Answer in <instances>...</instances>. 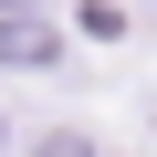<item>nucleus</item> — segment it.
<instances>
[{
    "label": "nucleus",
    "mask_w": 157,
    "mask_h": 157,
    "mask_svg": "<svg viewBox=\"0 0 157 157\" xmlns=\"http://www.w3.org/2000/svg\"><path fill=\"white\" fill-rule=\"evenodd\" d=\"M52 52H63V32L42 11H0V63H52Z\"/></svg>",
    "instance_id": "1"
},
{
    "label": "nucleus",
    "mask_w": 157,
    "mask_h": 157,
    "mask_svg": "<svg viewBox=\"0 0 157 157\" xmlns=\"http://www.w3.org/2000/svg\"><path fill=\"white\" fill-rule=\"evenodd\" d=\"M32 157H105V147H94L84 126H42V136H32Z\"/></svg>",
    "instance_id": "2"
},
{
    "label": "nucleus",
    "mask_w": 157,
    "mask_h": 157,
    "mask_svg": "<svg viewBox=\"0 0 157 157\" xmlns=\"http://www.w3.org/2000/svg\"><path fill=\"white\" fill-rule=\"evenodd\" d=\"M0 11H42V0H0Z\"/></svg>",
    "instance_id": "3"
},
{
    "label": "nucleus",
    "mask_w": 157,
    "mask_h": 157,
    "mask_svg": "<svg viewBox=\"0 0 157 157\" xmlns=\"http://www.w3.org/2000/svg\"><path fill=\"white\" fill-rule=\"evenodd\" d=\"M0 157H11V136H0Z\"/></svg>",
    "instance_id": "4"
}]
</instances>
